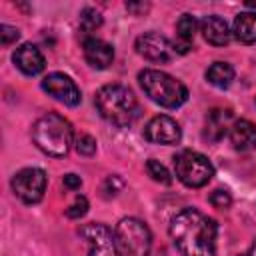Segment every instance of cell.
<instances>
[{
    "instance_id": "15",
    "label": "cell",
    "mask_w": 256,
    "mask_h": 256,
    "mask_svg": "<svg viewBox=\"0 0 256 256\" xmlns=\"http://www.w3.org/2000/svg\"><path fill=\"white\" fill-rule=\"evenodd\" d=\"M200 30L206 38L208 44L212 46H226L230 42V30L226 20H222L220 16H206L200 22Z\"/></svg>"
},
{
    "instance_id": "17",
    "label": "cell",
    "mask_w": 256,
    "mask_h": 256,
    "mask_svg": "<svg viewBox=\"0 0 256 256\" xmlns=\"http://www.w3.org/2000/svg\"><path fill=\"white\" fill-rule=\"evenodd\" d=\"M236 40L242 44H252L256 42V12H242L234 18V28H232Z\"/></svg>"
},
{
    "instance_id": "26",
    "label": "cell",
    "mask_w": 256,
    "mask_h": 256,
    "mask_svg": "<svg viewBox=\"0 0 256 256\" xmlns=\"http://www.w3.org/2000/svg\"><path fill=\"white\" fill-rule=\"evenodd\" d=\"M122 186H124L122 178L114 174V176H108V178L104 180V186H102V190L106 192V196H116V194L122 190Z\"/></svg>"
},
{
    "instance_id": "23",
    "label": "cell",
    "mask_w": 256,
    "mask_h": 256,
    "mask_svg": "<svg viewBox=\"0 0 256 256\" xmlns=\"http://www.w3.org/2000/svg\"><path fill=\"white\" fill-rule=\"evenodd\" d=\"M88 212V200L84 196H76V200L66 208V216L68 218H82Z\"/></svg>"
},
{
    "instance_id": "4",
    "label": "cell",
    "mask_w": 256,
    "mask_h": 256,
    "mask_svg": "<svg viewBox=\"0 0 256 256\" xmlns=\"http://www.w3.org/2000/svg\"><path fill=\"white\" fill-rule=\"evenodd\" d=\"M138 82H140L144 94L152 102L160 104L162 108H178L188 100L186 86L162 70L146 68L138 74Z\"/></svg>"
},
{
    "instance_id": "19",
    "label": "cell",
    "mask_w": 256,
    "mask_h": 256,
    "mask_svg": "<svg viewBox=\"0 0 256 256\" xmlns=\"http://www.w3.org/2000/svg\"><path fill=\"white\" fill-rule=\"evenodd\" d=\"M196 28H198V20L192 16V14H182L176 22V32H178V38L182 40V44H188L192 42V38L196 36Z\"/></svg>"
},
{
    "instance_id": "5",
    "label": "cell",
    "mask_w": 256,
    "mask_h": 256,
    "mask_svg": "<svg viewBox=\"0 0 256 256\" xmlns=\"http://www.w3.org/2000/svg\"><path fill=\"white\" fill-rule=\"evenodd\" d=\"M174 172L176 178L188 186V188H202L208 184L214 176V166L212 162L194 150H182L180 154L174 156Z\"/></svg>"
},
{
    "instance_id": "28",
    "label": "cell",
    "mask_w": 256,
    "mask_h": 256,
    "mask_svg": "<svg viewBox=\"0 0 256 256\" xmlns=\"http://www.w3.org/2000/svg\"><path fill=\"white\" fill-rule=\"evenodd\" d=\"M246 256H256V240L252 242V246H250V252H248Z\"/></svg>"
},
{
    "instance_id": "10",
    "label": "cell",
    "mask_w": 256,
    "mask_h": 256,
    "mask_svg": "<svg viewBox=\"0 0 256 256\" xmlns=\"http://www.w3.org/2000/svg\"><path fill=\"white\" fill-rule=\"evenodd\" d=\"M42 88H44V92H48L52 98H56L58 102H62L66 106H78L82 100L80 90L74 84V80L62 72H52V74L44 76Z\"/></svg>"
},
{
    "instance_id": "11",
    "label": "cell",
    "mask_w": 256,
    "mask_h": 256,
    "mask_svg": "<svg viewBox=\"0 0 256 256\" xmlns=\"http://www.w3.org/2000/svg\"><path fill=\"white\" fill-rule=\"evenodd\" d=\"M144 138L148 142H154V144H164V146H172V144H178L180 138H182V130L178 126V122L166 114H158L154 116L146 128H144Z\"/></svg>"
},
{
    "instance_id": "16",
    "label": "cell",
    "mask_w": 256,
    "mask_h": 256,
    "mask_svg": "<svg viewBox=\"0 0 256 256\" xmlns=\"http://www.w3.org/2000/svg\"><path fill=\"white\" fill-rule=\"evenodd\" d=\"M232 118V112L230 110H224V108H212L208 114H206V130H204V138H208L210 142H218L226 130L230 128L228 122Z\"/></svg>"
},
{
    "instance_id": "9",
    "label": "cell",
    "mask_w": 256,
    "mask_h": 256,
    "mask_svg": "<svg viewBox=\"0 0 256 256\" xmlns=\"http://www.w3.org/2000/svg\"><path fill=\"white\" fill-rule=\"evenodd\" d=\"M134 46H136V52L140 56H144L146 60L156 62V64L170 62L174 58V54H176L174 44L166 36H162L158 32H146V34L138 36Z\"/></svg>"
},
{
    "instance_id": "24",
    "label": "cell",
    "mask_w": 256,
    "mask_h": 256,
    "mask_svg": "<svg viewBox=\"0 0 256 256\" xmlns=\"http://www.w3.org/2000/svg\"><path fill=\"white\" fill-rule=\"evenodd\" d=\"M210 204H212L214 208H228V206L232 204V196H230L228 190L218 188V190H214V192L210 194Z\"/></svg>"
},
{
    "instance_id": "8",
    "label": "cell",
    "mask_w": 256,
    "mask_h": 256,
    "mask_svg": "<svg viewBox=\"0 0 256 256\" xmlns=\"http://www.w3.org/2000/svg\"><path fill=\"white\" fill-rule=\"evenodd\" d=\"M46 172L40 168H22L12 178V190L24 204H36L46 192Z\"/></svg>"
},
{
    "instance_id": "22",
    "label": "cell",
    "mask_w": 256,
    "mask_h": 256,
    "mask_svg": "<svg viewBox=\"0 0 256 256\" xmlns=\"http://www.w3.org/2000/svg\"><path fill=\"white\" fill-rule=\"evenodd\" d=\"M76 152L82 154V156H92L96 152V140L90 136V134H80L76 138Z\"/></svg>"
},
{
    "instance_id": "7",
    "label": "cell",
    "mask_w": 256,
    "mask_h": 256,
    "mask_svg": "<svg viewBox=\"0 0 256 256\" xmlns=\"http://www.w3.org/2000/svg\"><path fill=\"white\" fill-rule=\"evenodd\" d=\"M80 236L88 244V256H122L116 234L100 222H88L80 228Z\"/></svg>"
},
{
    "instance_id": "12",
    "label": "cell",
    "mask_w": 256,
    "mask_h": 256,
    "mask_svg": "<svg viewBox=\"0 0 256 256\" xmlns=\"http://www.w3.org/2000/svg\"><path fill=\"white\" fill-rule=\"evenodd\" d=\"M12 60L18 66V70H22L26 76H36L46 66L42 52L34 44H22V46H18L16 52H14V56H12Z\"/></svg>"
},
{
    "instance_id": "27",
    "label": "cell",
    "mask_w": 256,
    "mask_h": 256,
    "mask_svg": "<svg viewBox=\"0 0 256 256\" xmlns=\"http://www.w3.org/2000/svg\"><path fill=\"white\" fill-rule=\"evenodd\" d=\"M62 182H64V186H66L68 190H78V188L82 186V180H80V176H76V174H66Z\"/></svg>"
},
{
    "instance_id": "20",
    "label": "cell",
    "mask_w": 256,
    "mask_h": 256,
    "mask_svg": "<svg viewBox=\"0 0 256 256\" xmlns=\"http://www.w3.org/2000/svg\"><path fill=\"white\" fill-rule=\"evenodd\" d=\"M146 172H148V176H150L152 180H156V182H160V184H170V182H172L170 172H168L166 166L160 164L158 160H148V162H146Z\"/></svg>"
},
{
    "instance_id": "3",
    "label": "cell",
    "mask_w": 256,
    "mask_h": 256,
    "mask_svg": "<svg viewBox=\"0 0 256 256\" xmlns=\"http://www.w3.org/2000/svg\"><path fill=\"white\" fill-rule=\"evenodd\" d=\"M72 138H74L72 124L56 112H48V114L40 116L32 126L34 144L44 154L54 156V158H62L68 154V150L72 146Z\"/></svg>"
},
{
    "instance_id": "21",
    "label": "cell",
    "mask_w": 256,
    "mask_h": 256,
    "mask_svg": "<svg viewBox=\"0 0 256 256\" xmlns=\"http://www.w3.org/2000/svg\"><path fill=\"white\" fill-rule=\"evenodd\" d=\"M100 24H102V16H100L98 10H94V8H84V10L80 12V28H82L84 32H92V30H96Z\"/></svg>"
},
{
    "instance_id": "2",
    "label": "cell",
    "mask_w": 256,
    "mask_h": 256,
    "mask_svg": "<svg viewBox=\"0 0 256 256\" xmlns=\"http://www.w3.org/2000/svg\"><path fill=\"white\" fill-rule=\"evenodd\" d=\"M96 106L102 118L118 128H128L140 114V106L132 90L122 84H106L96 94Z\"/></svg>"
},
{
    "instance_id": "14",
    "label": "cell",
    "mask_w": 256,
    "mask_h": 256,
    "mask_svg": "<svg viewBox=\"0 0 256 256\" xmlns=\"http://www.w3.org/2000/svg\"><path fill=\"white\" fill-rule=\"evenodd\" d=\"M230 142L236 150L248 152L256 148V126L250 120H236L230 126Z\"/></svg>"
},
{
    "instance_id": "6",
    "label": "cell",
    "mask_w": 256,
    "mask_h": 256,
    "mask_svg": "<svg viewBox=\"0 0 256 256\" xmlns=\"http://www.w3.org/2000/svg\"><path fill=\"white\" fill-rule=\"evenodd\" d=\"M116 240L122 256H150L152 234L150 228L138 218H122L116 224Z\"/></svg>"
},
{
    "instance_id": "1",
    "label": "cell",
    "mask_w": 256,
    "mask_h": 256,
    "mask_svg": "<svg viewBox=\"0 0 256 256\" xmlns=\"http://www.w3.org/2000/svg\"><path fill=\"white\" fill-rule=\"evenodd\" d=\"M168 230L182 256H216L218 224L204 212L184 208L172 218Z\"/></svg>"
},
{
    "instance_id": "25",
    "label": "cell",
    "mask_w": 256,
    "mask_h": 256,
    "mask_svg": "<svg viewBox=\"0 0 256 256\" xmlns=\"http://www.w3.org/2000/svg\"><path fill=\"white\" fill-rule=\"evenodd\" d=\"M18 38H20V30L18 28L8 26V24H2L0 26V42H2V46H10Z\"/></svg>"
},
{
    "instance_id": "29",
    "label": "cell",
    "mask_w": 256,
    "mask_h": 256,
    "mask_svg": "<svg viewBox=\"0 0 256 256\" xmlns=\"http://www.w3.org/2000/svg\"><path fill=\"white\" fill-rule=\"evenodd\" d=\"M246 6L248 8H256V2H246Z\"/></svg>"
},
{
    "instance_id": "18",
    "label": "cell",
    "mask_w": 256,
    "mask_h": 256,
    "mask_svg": "<svg viewBox=\"0 0 256 256\" xmlns=\"http://www.w3.org/2000/svg\"><path fill=\"white\" fill-rule=\"evenodd\" d=\"M206 80L216 88H228L234 80V68L228 62H214L206 70Z\"/></svg>"
},
{
    "instance_id": "13",
    "label": "cell",
    "mask_w": 256,
    "mask_h": 256,
    "mask_svg": "<svg viewBox=\"0 0 256 256\" xmlns=\"http://www.w3.org/2000/svg\"><path fill=\"white\" fill-rule=\"evenodd\" d=\"M84 58L92 68L104 70L114 60V48L100 38H86L84 40Z\"/></svg>"
}]
</instances>
